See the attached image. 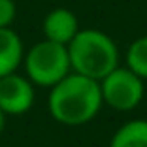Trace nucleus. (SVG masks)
<instances>
[{
	"label": "nucleus",
	"mask_w": 147,
	"mask_h": 147,
	"mask_svg": "<svg viewBox=\"0 0 147 147\" xmlns=\"http://www.w3.org/2000/svg\"><path fill=\"white\" fill-rule=\"evenodd\" d=\"M102 94L96 79L70 72L51 87L47 108L57 123L81 126L92 121L102 108Z\"/></svg>",
	"instance_id": "nucleus-1"
},
{
	"label": "nucleus",
	"mask_w": 147,
	"mask_h": 147,
	"mask_svg": "<svg viewBox=\"0 0 147 147\" xmlns=\"http://www.w3.org/2000/svg\"><path fill=\"white\" fill-rule=\"evenodd\" d=\"M72 72L100 79L119 66V49L106 32L96 28H83L66 45Z\"/></svg>",
	"instance_id": "nucleus-2"
},
{
	"label": "nucleus",
	"mask_w": 147,
	"mask_h": 147,
	"mask_svg": "<svg viewBox=\"0 0 147 147\" xmlns=\"http://www.w3.org/2000/svg\"><path fill=\"white\" fill-rule=\"evenodd\" d=\"M26 78L32 85L49 87L59 83L66 74L72 72L68 59V49L62 43L42 40L34 43L23 57Z\"/></svg>",
	"instance_id": "nucleus-3"
},
{
	"label": "nucleus",
	"mask_w": 147,
	"mask_h": 147,
	"mask_svg": "<svg viewBox=\"0 0 147 147\" xmlns=\"http://www.w3.org/2000/svg\"><path fill=\"white\" fill-rule=\"evenodd\" d=\"M102 102L117 111H132L140 106L145 94V85L130 68L117 66L98 81Z\"/></svg>",
	"instance_id": "nucleus-4"
},
{
	"label": "nucleus",
	"mask_w": 147,
	"mask_h": 147,
	"mask_svg": "<svg viewBox=\"0 0 147 147\" xmlns=\"http://www.w3.org/2000/svg\"><path fill=\"white\" fill-rule=\"evenodd\" d=\"M34 104V85L19 74L0 76V109L4 115H23Z\"/></svg>",
	"instance_id": "nucleus-5"
},
{
	"label": "nucleus",
	"mask_w": 147,
	"mask_h": 147,
	"mask_svg": "<svg viewBox=\"0 0 147 147\" xmlns=\"http://www.w3.org/2000/svg\"><path fill=\"white\" fill-rule=\"evenodd\" d=\"M79 23L76 13L66 8H55L43 19V36L45 40L68 45L70 40L78 34Z\"/></svg>",
	"instance_id": "nucleus-6"
},
{
	"label": "nucleus",
	"mask_w": 147,
	"mask_h": 147,
	"mask_svg": "<svg viewBox=\"0 0 147 147\" xmlns=\"http://www.w3.org/2000/svg\"><path fill=\"white\" fill-rule=\"evenodd\" d=\"M25 57L23 42L11 26L0 28V76L13 74Z\"/></svg>",
	"instance_id": "nucleus-7"
},
{
	"label": "nucleus",
	"mask_w": 147,
	"mask_h": 147,
	"mask_svg": "<svg viewBox=\"0 0 147 147\" xmlns=\"http://www.w3.org/2000/svg\"><path fill=\"white\" fill-rule=\"evenodd\" d=\"M109 147H147V121L132 119L117 128Z\"/></svg>",
	"instance_id": "nucleus-8"
},
{
	"label": "nucleus",
	"mask_w": 147,
	"mask_h": 147,
	"mask_svg": "<svg viewBox=\"0 0 147 147\" xmlns=\"http://www.w3.org/2000/svg\"><path fill=\"white\" fill-rule=\"evenodd\" d=\"M126 68L145 81L147 79V36L134 40L126 51Z\"/></svg>",
	"instance_id": "nucleus-9"
},
{
	"label": "nucleus",
	"mask_w": 147,
	"mask_h": 147,
	"mask_svg": "<svg viewBox=\"0 0 147 147\" xmlns=\"http://www.w3.org/2000/svg\"><path fill=\"white\" fill-rule=\"evenodd\" d=\"M17 15V6L13 0H0V28L11 26Z\"/></svg>",
	"instance_id": "nucleus-10"
},
{
	"label": "nucleus",
	"mask_w": 147,
	"mask_h": 147,
	"mask_svg": "<svg viewBox=\"0 0 147 147\" xmlns=\"http://www.w3.org/2000/svg\"><path fill=\"white\" fill-rule=\"evenodd\" d=\"M4 113H2V109H0V134H2V128H4Z\"/></svg>",
	"instance_id": "nucleus-11"
}]
</instances>
